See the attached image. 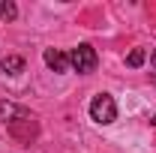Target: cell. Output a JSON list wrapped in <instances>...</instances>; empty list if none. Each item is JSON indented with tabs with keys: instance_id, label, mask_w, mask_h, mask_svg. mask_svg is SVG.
I'll use <instances>...</instances> for the list:
<instances>
[{
	"instance_id": "obj_7",
	"label": "cell",
	"mask_w": 156,
	"mask_h": 153,
	"mask_svg": "<svg viewBox=\"0 0 156 153\" xmlns=\"http://www.w3.org/2000/svg\"><path fill=\"white\" fill-rule=\"evenodd\" d=\"M144 57H147V51H144V48H132V51H129V57H126V66L138 69V66L144 63Z\"/></svg>"
},
{
	"instance_id": "obj_9",
	"label": "cell",
	"mask_w": 156,
	"mask_h": 153,
	"mask_svg": "<svg viewBox=\"0 0 156 153\" xmlns=\"http://www.w3.org/2000/svg\"><path fill=\"white\" fill-rule=\"evenodd\" d=\"M150 123H153V126H156V117H153V120H150Z\"/></svg>"
},
{
	"instance_id": "obj_6",
	"label": "cell",
	"mask_w": 156,
	"mask_h": 153,
	"mask_svg": "<svg viewBox=\"0 0 156 153\" xmlns=\"http://www.w3.org/2000/svg\"><path fill=\"white\" fill-rule=\"evenodd\" d=\"M18 18V6L12 0H0V21H15Z\"/></svg>"
},
{
	"instance_id": "obj_5",
	"label": "cell",
	"mask_w": 156,
	"mask_h": 153,
	"mask_svg": "<svg viewBox=\"0 0 156 153\" xmlns=\"http://www.w3.org/2000/svg\"><path fill=\"white\" fill-rule=\"evenodd\" d=\"M0 69H3L6 75H18V72H24V57H18V54H9V57L0 60Z\"/></svg>"
},
{
	"instance_id": "obj_4",
	"label": "cell",
	"mask_w": 156,
	"mask_h": 153,
	"mask_svg": "<svg viewBox=\"0 0 156 153\" xmlns=\"http://www.w3.org/2000/svg\"><path fill=\"white\" fill-rule=\"evenodd\" d=\"M42 60H45V66L54 69V72H69V54H63L57 48H45Z\"/></svg>"
},
{
	"instance_id": "obj_2",
	"label": "cell",
	"mask_w": 156,
	"mask_h": 153,
	"mask_svg": "<svg viewBox=\"0 0 156 153\" xmlns=\"http://www.w3.org/2000/svg\"><path fill=\"white\" fill-rule=\"evenodd\" d=\"M96 63H99V57H96V51H93V45H87V42L69 51V66L75 69L78 75L93 72V69H96Z\"/></svg>"
},
{
	"instance_id": "obj_8",
	"label": "cell",
	"mask_w": 156,
	"mask_h": 153,
	"mask_svg": "<svg viewBox=\"0 0 156 153\" xmlns=\"http://www.w3.org/2000/svg\"><path fill=\"white\" fill-rule=\"evenodd\" d=\"M150 60H153V66H156V51H153V57H150Z\"/></svg>"
},
{
	"instance_id": "obj_1",
	"label": "cell",
	"mask_w": 156,
	"mask_h": 153,
	"mask_svg": "<svg viewBox=\"0 0 156 153\" xmlns=\"http://www.w3.org/2000/svg\"><path fill=\"white\" fill-rule=\"evenodd\" d=\"M90 117L96 120L99 126L114 123V120H117V102H114V96H108V93L93 96V102H90Z\"/></svg>"
},
{
	"instance_id": "obj_3",
	"label": "cell",
	"mask_w": 156,
	"mask_h": 153,
	"mask_svg": "<svg viewBox=\"0 0 156 153\" xmlns=\"http://www.w3.org/2000/svg\"><path fill=\"white\" fill-rule=\"evenodd\" d=\"M0 120H6L12 126V123H21V120H30V111L15 105V102H0Z\"/></svg>"
}]
</instances>
